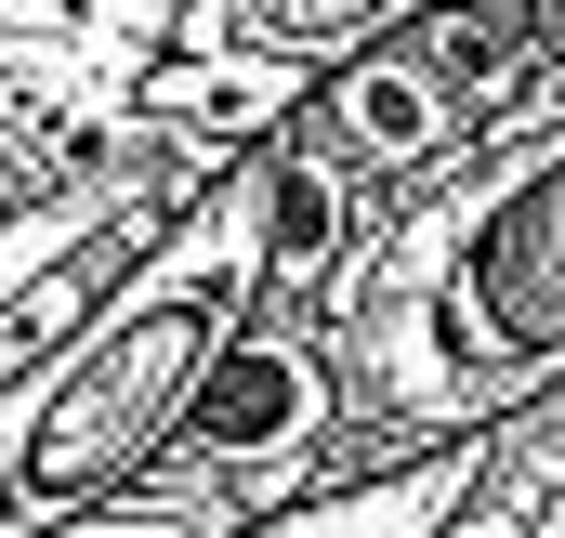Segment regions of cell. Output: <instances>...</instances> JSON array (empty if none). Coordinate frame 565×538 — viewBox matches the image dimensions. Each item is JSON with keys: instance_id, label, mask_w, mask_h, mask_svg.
Wrapping results in <instances>:
<instances>
[{"instance_id": "cell-1", "label": "cell", "mask_w": 565, "mask_h": 538, "mask_svg": "<svg viewBox=\"0 0 565 538\" xmlns=\"http://www.w3.org/2000/svg\"><path fill=\"white\" fill-rule=\"evenodd\" d=\"M355 473H408L434 446H487L565 395V119L487 144L395 197L302 289Z\"/></svg>"}, {"instance_id": "cell-4", "label": "cell", "mask_w": 565, "mask_h": 538, "mask_svg": "<svg viewBox=\"0 0 565 538\" xmlns=\"http://www.w3.org/2000/svg\"><path fill=\"white\" fill-rule=\"evenodd\" d=\"M329 486H369V473H355V433H342V395H329L316 315L264 302V329L184 407V433L53 538H264L289 513H316Z\"/></svg>"}, {"instance_id": "cell-2", "label": "cell", "mask_w": 565, "mask_h": 538, "mask_svg": "<svg viewBox=\"0 0 565 538\" xmlns=\"http://www.w3.org/2000/svg\"><path fill=\"white\" fill-rule=\"evenodd\" d=\"M184 53L171 0H0V381L106 315V289L224 184L250 171L224 132L158 106Z\"/></svg>"}, {"instance_id": "cell-6", "label": "cell", "mask_w": 565, "mask_h": 538, "mask_svg": "<svg viewBox=\"0 0 565 538\" xmlns=\"http://www.w3.org/2000/svg\"><path fill=\"white\" fill-rule=\"evenodd\" d=\"M540 538H565V513H553V526H540Z\"/></svg>"}, {"instance_id": "cell-5", "label": "cell", "mask_w": 565, "mask_h": 538, "mask_svg": "<svg viewBox=\"0 0 565 538\" xmlns=\"http://www.w3.org/2000/svg\"><path fill=\"white\" fill-rule=\"evenodd\" d=\"M473 473H487V446H434V460H408V473L329 486L316 513H289V526H264V538H447L460 499H473Z\"/></svg>"}, {"instance_id": "cell-3", "label": "cell", "mask_w": 565, "mask_h": 538, "mask_svg": "<svg viewBox=\"0 0 565 538\" xmlns=\"http://www.w3.org/2000/svg\"><path fill=\"white\" fill-rule=\"evenodd\" d=\"M277 302V144L224 171L158 250H145L79 342H53L26 381H0V538L79 526L106 486L184 433V407L224 381V355Z\"/></svg>"}]
</instances>
